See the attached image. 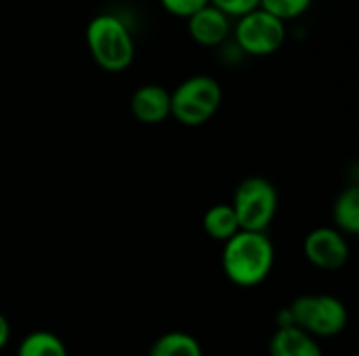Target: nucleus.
Wrapping results in <instances>:
<instances>
[{
  "label": "nucleus",
  "instance_id": "obj_1",
  "mask_svg": "<svg viewBox=\"0 0 359 356\" xmlns=\"http://www.w3.org/2000/svg\"><path fill=\"white\" fill-rule=\"evenodd\" d=\"M225 277L238 287H257L273 271L276 250L265 231L240 229L223 245Z\"/></svg>",
  "mask_w": 359,
  "mask_h": 356
},
{
  "label": "nucleus",
  "instance_id": "obj_2",
  "mask_svg": "<svg viewBox=\"0 0 359 356\" xmlns=\"http://www.w3.org/2000/svg\"><path fill=\"white\" fill-rule=\"evenodd\" d=\"M86 46L93 61L109 71H126L135 59V38L124 19L114 13H99L86 25Z\"/></svg>",
  "mask_w": 359,
  "mask_h": 356
},
{
  "label": "nucleus",
  "instance_id": "obj_3",
  "mask_svg": "<svg viewBox=\"0 0 359 356\" xmlns=\"http://www.w3.org/2000/svg\"><path fill=\"white\" fill-rule=\"evenodd\" d=\"M223 90L212 76H191L170 92V115L183 126H202L219 111Z\"/></svg>",
  "mask_w": 359,
  "mask_h": 356
},
{
  "label": "nucleus",
  "instance_id": "obj_4",
  "mask_svg": "<svg viewBox=\"0 0 359 356\" xmlns=\"http://www.w3.org/2000/svg\"><path fill=\"white\" fill-rule=\"evenodd\" d=\"M292 325L305 329L313 338H334L345 332L349 313L343 300L330 294L299 296L290 306Z\"/></svg>",
  "mask_w": 359,
  "mask_h": 356
},
{
  "label": "nucleus",
  "instance_id": "obj_5",
  "mask_svg": "<svg viewBox=\"0 0 359 356\" xmlns=\"http://www.w3.org/2000/svg\"><path fill=\"white\" fill-rule=\"evenodd\" d=\"M278 189L263 176L244 178L233 193L231 208L244 231H267L278 214Z\"/></svg>",
  "mask_w": 359,
  "mask_h": 356
},
{
  "label": "nucleus",
  "instance_id": "obj_6",
  "mask_svg": "<svg viewBox=\"0 0 359 356\" xmlns=\"http://www.w3.org/2000/svg\"><path fill=\"white\" fill-rule=\"evenodd\" d=\"M233 36L238 46L252 57H269L278 52L286 40V21L257 6L236 17Z\"/></svg>",
  "mask_w": 359,
  "mask_h": 356
},
{
  "label": "nucleus",
  "instance_id": "obj_7",
  "mask_svg": "<svg viewBox=\"0 0 359 356\" xmlns=\"http://www.w3.org/2000/svg\"><path fill=\"white\" fill-rule=\"evenodd\" d=\"M303 254L316 269L339 271L349 260L347 235H343L337 227H318L307 233L303 241Z\"/></svg>",
  "mask_w": 359,
  "mask_h": 356
},
{
  "label": "nucleus",
  "instance_id": "obj_8",
  "mask_svg": "<svg viewBox=\"0 0 359 356\" xmlns=\"http://www.w3.org/2000/svg\"><path fill=\"white\" fill-rule=\"evenodd\" d=\"M231 17L215 4H204L187 17V31L191 40L202 46H219L231 34Z\"/></svg>",
  "mask_w": 359,
  "mask_h": 356
},
{
  "label": "nucleus",
  "instance_id": "obj_9",
  "mask_svg": "<svg viewBox=\"0 0 359 356\" xmlns=\"http://www.w3.org/2000/svg\"><path fill=\"white\" fill-rule=\"evenodd\" d=\"M130 111L141 124H162L170 118V90L160 84L139 86L130 97Z\"/></svg>",
  "mask_w": 359,
  "mask_h": 356
},
{
  "label": "nucleus",
  "instance_id": "obj_10",
  "mask_svg": "<svg viewBox=\"0 0 359 356\" xmlns=\"http://www.w3.org/2000/svg\"><path fill=\"white\" fill-rule=\"evenodd\" d=\"M269 356H324V353L311 334L290 325L278 327V332L271 336Z\"/></svg>",
  "mask_w": 359,
  "mask_h": 356
},
{
  "label": "nucleus",
  "instance_id": "obj_11",
  "mask_svg": "<svg viewBox=\"0 0 359 356\" xmlns=\"http://www.w3.org/2000/svg\"><path fill=\"white\" fill-rule=\"evenodd\" d=\"M202 227L210 239L223 241V243L240 231V222H238V216H236L231 204H217V206L208 208L202 218Z\"/></svg>",
  "mask_w": 359,
  "mask_h": 356
},
{
  "label": "nucleus",
  "instance_id": "obj_12",
  "mask_svg": "<svg viewBox=\"0 0 359 356\" xmlns=\"http://www.w3.org/2000/svg\"><path fill=\"white\" fill-rule=\"evenodd\" d=\"M332 218L343 235L355 237L359 233V189L355 185L343 189L334 199Z\"/></svg>",
  "mask_w": 359,
  "mask_h": 356
},
{
  "label": "nucleus",
  "instance_id": "obj_13",
  "mask_svg": "<svg viewBox=\"0 0 359 356\" xmlns=\"http://www.w3.org/2000/svg\"><path fill=\"white\" fill-rule=\"evenodd\" d=\"M149 356H204L200 342L185 332L162 334L149 348Z\"/></svg>",
  "mask_w": 359,
  "mask_h": 356
},
{
  "label": "nucleus",
  "instance_id": "obj_14",
  "mask_svg": "<svg viewBox=\"0 0 359 356\" xmlns=\"http://www.w3.org/2000/svg\"><path fill=\"white\" fill-rule=\"evenodd\" d=\"M17 356H69L67 348L63 344V340L46 329H38L27 334L19 348H17Z\"/></svg>",
  "mask_w": 359,
  "mask_h": 356
},
{
  "label": "nucleus",
  "instance_id": "obj_15",
  "mask_svg": "<svg viewBox=\"0 0 359 356\" xmlns=\"http://www.w3.org/2000/svg\"><path fill=\"white\" fill-rule=\"evenodd\" d=\"M313 0H261V8L269 10L271 15L280 17L282 21L297 19L309 10Z\"/></svg>",
  "mask_w": 359,
  "mask_h": 356
},
{
  "label": "nucleus",
  "instance_id": "obj_16",
  "mask_svg": "<svg viewBox=\"0 0 359 356\" xmlns=\"http://www.w3.org/2000/svg\"><path fill=\"white\" fill-rule=\"evenodd\" d=\"M160 4H162L170 15L187 19L191 13H196L198 8H202L204 4H208V0H160Z\"/></svg>",
  "mask_w": 359,
  "mask_h": 356
},
{
  "label": "nucleus",
  "instance_id": "obj_17",
  "mask_svg": "<svg viewBox=\"0 0 359 356\" xmlns=\"http://www.w3.org/2000/svg\"><path fill=\"white\" fill-rule=\"evenodd\" d=\"M208 2L221 8L223 13H227L229 17H240L261 4V0H208Z\"/></svg>",
  "mask_w": 359,
  "mask_h": 356
},
{
  "label": "nucleus",
  "instance_id": "obj_18",
  "mask_svg": "<svg viewBox=\"0 0 359 356\" xmlns=\"http://www.w3.org/2000/svg\"><path fill=\"white\" fill-rule=\"evenodd\" d=\"M8 340H11V323H8V319L0 313V350L8 344Z\"/></svg>",
  "mask_w": 359,
  "mask_h": 356
},
{
  "label": "nucleus",
  "instance_id": "obj_19",
  "mask_svg": "<svg viewBox=\"0 0 359 356\" xmlns=\"http://www.w3.org/2000/svg\"><path fill=\"white\" fill-rule=\"evenodd\" d=\"M276 325L278 327H290L292 325V317H290V311L288 308H282L276 317Z\"/></svg>",
  "mask_w": 359,
  "mask_h": 356
}]
</instances>
